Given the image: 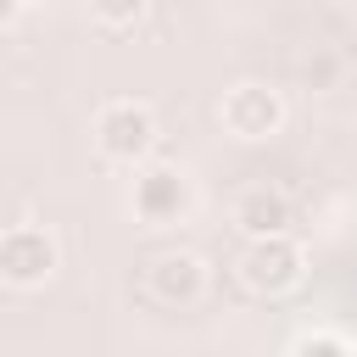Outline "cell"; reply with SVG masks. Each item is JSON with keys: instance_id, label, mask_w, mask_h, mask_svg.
Returning a JSON list of instances; mask_svg holds the SVG:
<instances>
[{"instance_id": "obj_10", "label": "cell", "mask_w": 357, "mask_h": 357, "mask_svg": "<svg viewBox=\"0 0 357 357\" xmlns=\"http://www.w3.org/2000/svg\"><path fill=\"white\" fill-rule=\"evenodd\" d=\"M17 17H22V6H17V0H0V28H6V22H17Z\"/></svg>"}, {"instance_id": "obj_2", "label": "cell", "mask_w": 357, "mask_h": 357, "mask_svg": "<svg viewBox=\"0 0 357 357\" xmlns=\"http://www.w3.org/2000/svg\"><path fill=\"white\" fill-rule=\"evenodd\" d=\"M56 268H61V245H56L50 229H39V223H11V229L0 234V279H6L11 290H39V284L56 279Z\"/></svg>"}, {"instance_id": "obj_8", "label": "cell", "mask_w": 357, "mask_h": 357, "mask_svg": "<svg viewBox=\"0 0 357 357\" xmlns=\"http://www.w3.org/2000/svg\"><path fill=\"white\" fill-rule=\"evenodd\" d=\"M100 28H134L139 17H145V0H106V6H95L89 11Z\"/></svg>"}, {"instance_id": "obj_3", "label": "cell", "mask_w": 357, "mask_h": 357, "mask_svg": "<svg viewBox=\"0 0 357 357\" xmlns=\"http://www.w3.org/2000/svg\"><path fill=\"white\" fill-rule=\"evenodd\" d=\"M218 117H223V128L234 139H251L257 145V139H268V134L284 128V95L273 84H262V78H240V84L223 89Z\"/></svg>"}, {"instance_id": "obj_9", "label": "cell", "mask_w": 357, "mask_h": 357, "mask_svg": "<svg viewBox=\"0 0 357 357\" xmlns=\"http://www.w3.org/2000/svg\"><path fill=\"white\" fill-rule=\"evenodd\" d=\"M290 357H351V351H346V340H340V335L312 329V335H301V340L290 346Z\"/></svg>"}, {"instance_id": "obj_6", "label": "cell", "mask_w": 357, "mask_h": 357, "mask_svg": "<svg viewBox=\"0 0 357 357\" xmlns=\"http://www.w3.org/2000/svg\"><path fill=\"white\" fill-rule=\"evenodd\" d=\"M234 223H240L245 240H273V234H290L296 212H290V195H284V190L251 184V190H240V201H234Z\"/></svg>"}, {"instance_id": "obj_7", "label": "cell", "mask_w": 357, "mask_h": 357, "mask_svg": "<svg viewBox=\"0 0 357 357\" xmlns=\"http://www.w3.org/2000/svg\"><path fill=\"white\" fill-rule=\"evenodd\" d=\"M145 279H151V296H156V301L190 307V301H201V290H206V262H201L195 251H162Z\"/></svg>"}, {"instance_id": "obj_5", "label": "cell", "mask_w": 357, "mask_h": 357, "mask_svg": "<svg viewBox=\"0 0 357 357\" xmlns=\"http://www.w3.org/2000/svg\"><path fill=\"white\" fill-rule=\"evenodd\" d=\"M128 206L139 223H178L190 212V178L173 162H145L128 184Z\"/></svg>"}, {"instance_id": "obj_4", "label": "cell", "mask_w": 357, "mask_h": 357, "mask_svg": "<svg viewBox=\"0 0 357 357\" xmlns=\"http://www.w3.org/2000/svg\"><path fill=\"white\" fill-rule=\"evenodd\" d=\"M240 279L257 290V296H284L307 279V251L290 240V234H273V240H251L245 257H240Z\"/></svg>"}, {"instance_id": "obj_1", "label": "cell", "mask_w": 357, "mask_h": 357, "mask_svg": "<svg viewBox=\"0 0 357 357\" xmlns=\"http://www.w3.org/2000/svg\"><path fill=\"white\" fill-rule=\"evenodd\" d=\"M151 145H156V112L145 100H106L95 112V151L106 162L134 167L151 156Z\"/></svg>"}]
</instances>
